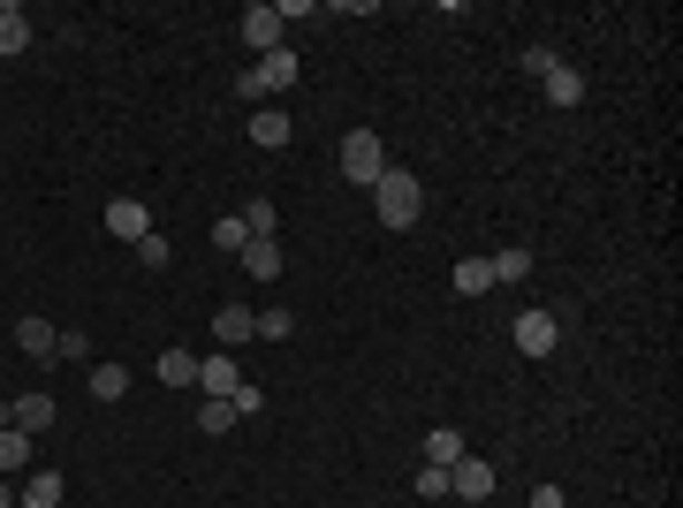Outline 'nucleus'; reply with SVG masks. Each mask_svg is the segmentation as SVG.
<instances>
[{
	"mask_svg": "<svg viewBox=\"0 0 683 508\" xmlns=\"http://www.w3.org/2000/svg\"><path fill=\"white\" fill-rule=\"evenodd\" d=\"M297 46H281V53H266V61H251V69H244V77H236V99H251V107H266V99H274V91H289L297 84Z\"/></svg>",
	"mask_w": 683,
	"mask_h": 508,
	"instance_id": "nucleus-1",
	"label": "nucleus"
},
{
	"mask_svg": "<svg viewBox=\"0 0 683 508\" xmlns=\"http://www.w3.org/2000/svg\"><path fill=\"white\" fill-rule=\"evenodd\" d=\"M418 198H426V190H418V175H410V168H387L380 182H373V212H380V228H410V220H418Z\"/></svg>",
	"mask_w": 683,
	"mask_h": 508,
	"instance_id": "nucleus-2",
	"label": "nucleus"
},
{
	"mask_svg": "<svg viewBox=\"0 0 683 508\" xmlns=\"http://www.w3.org/2000/svg\"><path fill=\"white\" fill-rule=\"evenodd\" d=\"M342 175H349V182H357V190H373V182H380L387 175V145L380 137H373V129H349V137H342Z\"/></svg>",
	"mask_w": 683,
	"mask_h": 508,
	"instance_id": "nucleus-3",
	"label": "nucleus"
},
{
	"mask_svg": "<svg viewBox=\"0 0 683 508\" xmlns=\"http://www.w3.org/2000/svg\"><path fill=\"white\" fill-rule=\"evenodd\" d=\"M509 341L524 349V357H555V349H562V319H555V311H516Z\"/></svg>",
	"mask_w": 683,
	"mask_h": 508,
	"instance_id": "nucleus-4",
	"label": "nucleus"
},
{
	"mask_svg": "<svg viewBox=\"0 0 683 508\" xmlns=\"http://www.w3.org/2000/svg\"><path fill=\"white\" fill-rule=\"evenodd\" d=\"M281 31H289V23L274 16V0H251V8H244V46H251L258 61H266V53H281Z\"/></svg>",
	"mask_w": 683,
	"mask_h": 508,
	"instance_id": "nucleus-5",
	"label": "nucleus"
},
{
	"mask_svg": "<svg viewBox=\"0 0 683 508\" xmlns=\"http://www.w3.org/2000/svg\"><path fill=\"white\" fill-rule=\"evenodd\" d=\"M107 236H115V243H145V236H152V206L115 198V206H107Z\"/></svg>",
	"mask_w": 683,
	"mask_h": 508,
	"instance_id": "nucleus-6",
	"label": "nucleus"
},
{
	"mask_svg": "<svg viewBox=\"0 0 683 508\" xmlns=\"http://www.w3.org/2000/svg\"><path fill=\"white\" fill-rule=\"evenodd\" d=\"M198 387H206V395H220V402H236V387H244V365H236L228 349H214V357H198Z\"/></svg>",
	"mask_w": 683,
	"mask_h": 508,
	"instance_id": "nucleus-7",
	"label": "nucleus"
},
{
	"mask_svg": "<svg viewBox=\"0 0 683 508\" xmlns=\"http://www.w3.org/2000/svg\"><path fill=\"white\" fill-rule=\"evenodd\" d=\"M486 494H494V464H478V456L448 464V501H486Z\"/></svg>",
	"mask_w": 683,
	"mask_h": 508,
	"instance_id": "nucleus-8",
	"label": "nucleus"
},
{
	"mask_svg": "<svg viewBox=\"0 0 683 508\" xmlns=\"http://www.w3.org/2000/svg\"><path fill=\"white\" fill-rule=\"evenodd\" d=\"M53 341H61V327H53V319H39V311H31V319H16V349H23V357L53 365Z\"/></svg>",
	"mask_w": 683,
	"mask_h": 508,
	"instance_id": "nucleus-9",
	"label": "nucleus"
},
{
	"mask_svg": "<svg viewBox=\"0 0 683 508\" xmlns=\"http://www.w3.org/2000/svg\"><path fill=\"white\" fill-rule=\"evenodd\" d=\"M244 341H251V311H244V303H220V311H214V349L236 357Z\"/></svg>",
	"mask_w": 683,
	"mask_h": 508,
	"instance_id": "nucleus-10",
	"label": "nucleus"
},
{
	"mask_svg": "<svg viewBox=\"0 0 683 508\" xmlns=\"http://www.w3.org/2000/svg\"><path fill=\"white\" fill-rule=\"evenodd\" d=\"M244 273H251V281H281V273H289V266H281V243H274V236H251V243H244Z\"/></svg>",
	"mask_w": 683,
	"mask_h": 508,
	"instance_id": "nucleus-11",
	"label": "nucleus"
},
{
	"mask_svg": "<svg viewBox=\"0 0 683 508\" xmlns=\"http://www.w3.org/2000/svg\"><path fill=\"white\" fill-rule=\"evenodd\" d=\"M8 425H16V432H31V440H39L46 425H53V395H16V402H8Z\"/></svg>",
	"mask_w": 683,
	"mask_h": 508,
	"instance_id": "nucleus-12",
	"label": "nucleus"
},
{
	"mask_svg": "<svg viewBox=\"0 0 683 508\" xmlns=\"http://www.w3.org/2000/svg\"><path fill=\"white\" fill-rule=\"evenodd\" d=\"M16 53H31V16L16 0H0V61H16Z\"/></svg>",
	"mask_w": 683,
	"mask_h": 508,
	"instance_id": "nucleus-13",
	"label": "nucleus"
},
{
	"mask_svg": "<svg viewBox=\"0 0 683 508\" xmlns=\"http://www.w3.org/2000/svg\"><path fill=\"white\" fill-rule=\"evenodd\" d=\"M31 456H39V440H31V432H16V425H0V478H23Z\"/></svg>",
	"mask_w": 683,
	"mask_h": 508,
	"instance_id": "nucleus-14",
	"label": "nucleus"
},
{
	"mask_svg": "<svg viewBox=\"0 0 683 508\" xmlns=\"http://www.w3.org/2000/svg\"><path fill=\"white\" fill-rule=\"evenodd\" d=\"M464 456H471V440L456 432V425H433V432H426V464H433V470L464 464Z\"/></svg>",
	"mask_w": 683,
	"mask_h": 508,
	"instance_id": "nucleus-15",
	"label": "nucleus"
},
{
	"mask_svg": "<svg viewBox=\"0 0 683 508\" xmlns=\"http://www.w3.org/2000/svg\"><path fill=\"white\" fill-rule=\"evenodd\" d=\"M85 395H91V402H122V395H129V365H91Z\"/></svg>",
	"mask_w": 683,
	"mask_h": 508,
	"instance_id": "nucleus-16",
	"label": "nucleus"
},
{
	"mask_svg": "<svg viewBox=\"0 0 683 508\" xmlns=\"http://www.w3.org/2000/svg\"><path fill=\"white\" fill-rule=\"evenodd\" d=\"M23 508H61V470H23Z\"/></svg>",
	"mask_w": 683,
	"mask_h": 508,
	"instance_id": "nucleus-17",
	"label": "nucleus"
},
{
	"mask_svg": "<svg viewBox=\"0 0 683 508\" xmlns=\"http://www.w3.org/2000/svg\"><path fill=\"white\" fill-rule=\"evenodd\" d=\"M540 84H547V107H577V99H585V77H577L570 61H555V69L540 77Z\"/></svg>",
	"mask_w": 683,
	"mask_h": 508,
	"instance_id": "nucleus-18",
	"label": "nucleus"
},
{
	"mask_svg": "<svg viewBox=\"0 0 683 508\" xmlns=\"http://www.w3.org/2000/svg\"><path fill=\"white\" fill-rule=\"evenodd\" d=\"M448 289H456V297H486V289H494V266H486V258H456Z\"/></svg>",
	"mask_w": 683,
	"mask_h": 508,
	"instance_id": "nucleus-19",
	"label": "nucleus"
},
{
	"mask_svg": "<svg viewBox=\"0 0 683 508\" xmlns=\"http://www.w3.org/2000/svg\"><path fill=\"white\" fill-rule=\"evenodd\" d=\"M251 145L281 152V145H289V114H281V107H258V114H251Z\"/></svg>",
	"mask_w": 683,
	"mask_h": 508,
	"instance_id": "nucleus-20",
	"label": "nucleus"
},
{
	"mask_svg": "<svg viewBox=\"0 0 683 508\" xmlns=\"http://www.w3.org/2000/svg\"><path fill=\"white\" fill-rule=\"evenodd\" d=\"M486 266H494V281H532V273H540V258L524 251V243H509V251H494Z\"/></svg>",
	"mask_w": 683,
	"mask_h": 508,
	"instance_id": "nucleus-21",
	"label": "nucleus"
},
{
	"mask_svg": "<svg viewBox=\"0 0 683 508\" xmlns=\"http://www.w3.org/2000/svg\"><path fill=\"white\" fill-rule=\"evenodd\" d=\"M160 380L168 387H198V357H190V349H160Z\"/></svg>",
	"mask_w": 683,
	"mask_h": 508,
	"instance_id": "nucleus-22",
	"label": "nucleus"
},
{
	"mask_svg": "<svg viewBox=\"0 0 683 508\" xmlns=\"http://www.w3.org/2000/svg\"><path fill=\"white\" fill-rule=\"evenodd\" d=\"M251 335H258V341H289V335H297V319L274 303V311H251Z\"/></svg>",
	"mask_w": 683,
	"mask_h": 508,
	"instance_id": "nucleus-23",
	"label": "nucleus"
},
{
	"mask_svg": "<svg viewBox=\"0 0 683 508\" xmlns=\"http://www.w3.org/2000/svg\"><path fill=\"white\" fill-rule=\"evenodd\" d=\"M53 357H61V365H91V335H85V327H61Z\"/></svg>",
	"mask_w": 683,
	"mask_h": 508,
	"instance_id": "nucleus-24",
	"label": "nucleus"
},
{
	"mask_svg": "<svg viewBox=\"0 0 683 508\" xmlns=\"http://www.w3.org/2000/svg\"><path fill=\"white\" fill-rule=\"evenodd\" d=\"M236 220H244V236H274V228H281V212L266 206V198H251V206L236 212Z\"/></svg>",
	"mask_w": 683,
	"mask_h": 508,
	"instance_id": "nucleus-25",
	"label": "nucleus"
},
{
	"mask_svg": "<svg viewBox=\"0 0 683 508\" xmlns=\"http://www.w3.org/2000/svg\"><path fill=\"white\" fill-rule=\"evenodd\" d=\"M228 425H236V402L206 395V402H198V432H228Z\"/></svg>",
	"mask_w": 683,
	"mask_h": 508,
	"instance_id": "nucleus-26",
	"label": "nucleus"
},
{
	"mask_svg": "<svg viewBox=\"0 0 683 508\" xmlns=\"http://www.w3.org/2000/svg\"><path fill=\"white\" fill-rule=\"evenodd\" d=\"M244 243H251V236H244V220H236V212H220V220H214V251H244Z\"/></svg>",
	"mask_w": 683,
	"mask_h": 508,
	"instance_id": "nucleus-27",
	"label": "nucleus"
},
{
	"mask_svg": "<svg viewBox=\"0 0 683 508\" xmlns=\"http://www.w3.org/2000/svg\"><path fill=\"white\" fill-rule=\"evenodd\" d=\"M129 251H137V266H168V236L152 228V236H145V243H129Z\"/></svg>",
	"mask_w": 683,
	"mask_h": 508,
	"instance_id": "nucleus-28",
	"label": "nucleus"
},
{
	"mask_svg": "<svg viewBox=\"0 0 683 508\" xmlns=\"http://www.w3.org/2000/svg\"><path fill=\"white\" fill-rule=\"evenodd\" d=\"M418 501H448V470H418Z\"/></svg>",
	"mask_w": 683,
	"mask_h": 508,
	"instance_id": "nucleus-29",
	"label": "nucleus"
},
{
	"mask_svg": "<svg viewBox=\"0 0 683 508\" xmlns=\"http://www.w3.org/2000/svg\"><path fill=\"white\" fill-rule=\"evenodd\" d=\"M258 410H266V387L244 380V387H236V418H258Z\"/></svg>",
	"mask_w": 683,
	"mask_h": 508,
	"instance_id": "nucleus-30",
	"label": "nucleus"
},
{
	"mask_svg": "<svg viewBox=\"0 0 683 508\" xmlns=\"http://www.w3.org/2000/svg\"><path fill=\"white\" fill-rule=\"evenodd\" d=\"M524 508H570V501H562V486H532V501H524Z\"/></svg>",
	"mask_w": 683,
	"mask_h": 508,
	"instance_id": "nucleus-31",
	"label": "nucleus"
},
{
	"mask_svg": "<svg viewBox=\"0 0 683 508\" xmlns=\"http://www.w3.org/2000/svg\"><path fill=\"white\" fill-rule=\"evenodd\" d=\"M0 508H23V494H16V478H0Z\"/></svg>",
	"mask_w": 683,
	"mask_h": 508,
	"instance_id": "nucleus-32",
	"label": "nucleus"
},
{
	"mask_svg": "<svg viewBox=\"0 0 683 508\" xmlns=\"http://www.w3.org/2000/svg\"><path fill=\"white\" fill-rule=\"evenodd\" d=\"M0 425H8V402H0Z\"/></svg>",
	"mask_w": 683,
	"mask_h": 508,
	"instance_id": "nucleus-33",
	"label": "nucleus"
}]
</instances>
